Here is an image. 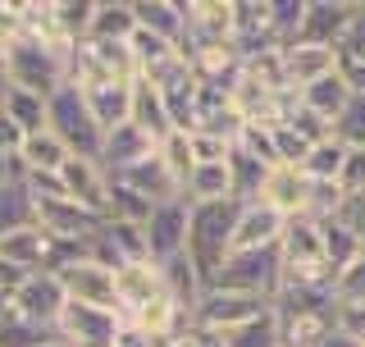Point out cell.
Listing matches in <instances>:
<instances>
[{
	"label": "cell",
	"mask_w": 365,
	"mask_h": 347,
	"mask_svg": "<svg viewBox=\"0 0 365 347\" xmlns=\"http://www.w3.org/2000/svg\"><path fill=\"white\" fill-rule=\"evenodd\" d=\"M46 347H64V343H60V338H55V343H46Z\"/></svg>",
	"instance_id": "9f6ffc18"
},
{
	"label": "cell",
	"mask_w": 365,
	"mask_h": 347,
	"mask_svg": "<svg viewBox=\"0 0 365 347\" xmlns=\"http://www.w3.org/2000/svg\"><path fill=\"white\" fill-rule=\"evenodd\" d=\"M347 151H351V146H342L338 137H324V142L311 146V156H306L302 174H306L311 183H338L342 165H347Z\"/></svg>",
	"instance_id": "d6a6232c"
},
{
	"label": "cell",
	"mask_w": 365,
	"mask_h": 347,
	"mask_svg": "<svg viewBox=\"0 0 365 347\" xmlns=\"http://www.w3.org/2000/svg\"><path fill=\"white\" fill-rule=\"evenodd\" d=\"M151 211L155 206L146 201L142 192H133L128 183H119L110 174V196H106V219H128V224H146L151 219Z\"/></svg>",
	"instance_id": "836d02e7"
},
{
	"label": "cell",
	"mask_w": 365,
	"mask_h": 347,
	"mask_svg": "<svg viewBox=\"0 0 365 347\" xmlns=\"http://www.w3.org/2000/svg\"><path fill=\"white\" fill-rule=\"evenodd\" d=\"M83 96L91 119L101 124V133L133 124V83H96V87H83Z\"/></svg>",
	"instance_id": "ffe728a7"
},
{
	"label": "cell",
	"mask_w": 365,
	"mask_h": 347,
	"mask_svg": "<svg viewBox=\"0 0 365 347\" xmlns=\"http://www.w3.org/2000/svg\"><path fill=\"white\" fill-rule=\"evenodd\" d=\"M119 183H128L133 192H142L151 206H165V201H178L182 196V183L174 178V169L160 160V151H151L146 160H137V165H128L123 174H114Z\"/></svg>",
	"instance_id": "2e32d148"
},
{
	"label": "cell",
	"mask_w": 365,
	"mask_h": 347,
	"mask_svg": "<svg viewBox=\"0 0 365 347\" xmlns=\"http://www.w3.org/2000/svg\"><path fill=\"white\" fill-rule=\"evenodd\" d=\"M60 283L68 293V302H87V306H106V311H119V270L101 261H73L60 270Z\"/></svg>",
	"instance_id": "9c48e42d"
},
{
	"label": "cell",
	"mask_w": 365,
	"mask_h": 347,
	"mask_svg": "<svg viewBox=\"0 0 365 347\" xmlns=\"http://www.w3.org/2000/svg\"><path fill=\"white\" fill-rule=\"evenodd\" d=\"M237 146H242L247 156H256L260 165L279 169V146H274V129H260V124H247L242 137H237Z\"/></svg>",
	"instance_id": "60d3db41"
},
{
	"label": "cell",
	"mask_w": 365,
	"mask_h": 347,
	"mask_svg": "<svg viewBox=\"0 0 365 347\" xmlns=\"http://www.w3.org/2000/svg\"><path fill=\"white\" fill-rule=\"evenodd\" d=\"M342 215L356 224V233H361V242H365V196H356V201H347L342 206Z\"/></svg>",
	"instance_id": "f907efd6"
},
{
	"label": "cell",
	"mask_w": 365,
	"mask_h": 347,
	"mask_svg": "<svg viewBox=\"0 0 365 347\" xmlns=\"http://www.w3.org/2000/svg\"><path fill=\"white\" fill-rule=\"evenodd\" d=\"M165 297V279H160V265L146 261V265H123L119 270V316L128 320L133 311L151 306Z\"/></svg>",
	"instance_id": "d6986e66"
},
{
	"label": "cell",
	"mask_w": 365,
	"mask_h": 347,
	"mask_svg": "<svg viewBox=\"0 0 365 347\" xmlns=\"http://www.w3.org/2000/svg\"><path fill=\"white\" fill-rule=\"evenodd\" d=\"M187 219H192V201L178 196V201L155 206L151 219H146V247H151V261L165 265L187 251Z\"/></svg>",
	"instance_id": "7c38bea8"
},
{
	"label": "cell",
	"mask_w": 365,
	"mask_h": 347,
	"mask_svg": "<svg viewBox=\"0 0 365 347\" xmlns=\"http://www.w3.org/2000/svg\"><path fill=\"white\" fill-rule=\"evenodd\" d=\"M338 329L351 338H365V306H338Z\"/></svg>",
	"instance_id": "c3c4849f"
},
{
	"label": "cell",
	"mask_w": 365,
	"mask_h": 347,
	"mask_svg": "<svg viewBox=\"0 0 365 347\" xmlns=\"http://www.w3.org/2000/svg\"><path fill=\"white\" fill-rule=\"evenodd\" d=\"M91 14H96V0H55V23H60L68 46H83L91 32Z\"/></svg>",
	"instance_id": "e575fe53"
},
{
	"label": "cell",
	"mask_w": 365,
	"mask_h": 347,
	"mask_svg": "<svg viewBox=\"0 0 365 347\" xmlns=\"http://www.w3.org/2000/svg\"><path fill=\"white\" fill-rule=\"evenodd\" d=\"M338 55L365 60V0H361V9H356V19H351V28H347V37H342V46H338Z\"/></svg>",
	"instance_id": "7dc6e473"
},
{
	"label": "cell",
	"mask_w": 365,
	"mask_h": 347,
	"mask_svg": "<svg viewBox=\"0 0 365 347\" xmlns=\"http://www.w3.org/2000/svg\"><path fill=\"white\" fill-rule=\"evenodd\" d=\"M274 146H279V165H306V156H311V142L306 137H297L288 124H274Z\"/></svg>",
	"instance_id": "7bdbcfd3"
},
{
	"label": "cell",
	"mask_w": 365,
	"mask_h": 347,
	"mask_svg": "<svg viewBox=\"0 0 365 347\" xmlns=\"http://www.w3.org/2000/svg\"><path fill=\"white\" fill-rule=\"evenodd\" d=\"M182 196H187L192 206L201 201H233V174H228V160H220V165H197L187 178V188H182Z\"/></svg>",
	"instance_id": "f546056e"
},
{
	"label": "cell",
	"mask_w": 365,
	"mask_h": 347,
	"mask_svg": "<svg viewBox=\"0 0 365 347\" xmlns=\"http://www.w3.org/2000/svg\"><path fill=\"white\" fill-rule=\"evenodd\" d=\"M60 178H64V192L73 196L78 206H87V211H96V215H106L110 174L101 169V160H83V156H73V160H68V165L60 169Z\"/></svg>",
	"instance_id": "e0dca14e"
},
{
	"label": "cell",
	"mask_w": 365,
	"mask_h": 347,
	"mask_svg": "<svg viewBox=\"0 0 365 347\" xmlns=\"http://www.w3.org/2000/svg\"><path fill=\"white\" fill-rule=\"evenodd\" d=\"M228 347H283V329H279V316L274 311H265V316H256L251 325L224 333Z\"/></svg>",
	"instance_id": "d590c367"
},
{
	"label": "cell",
	"mask_w": 365,
	"mask_h": 347,
	"mask_svg": "<svg viewBox=\"0 0 365 347\" xmlns=\"http://www.w3.org/2000/svg\"><path fill=\"white\" fill-rule=\"evenodd\" d=\"M123 333V316L106 306H87V302H68L60 325H55V338L64 347H119Z\"/></svg>",
	"instance_id": "8992f818"
},
{
	"label": "cell",
	"mask_w": 365,
	"mask_h": 347,
	"mask_svg": "<svg viewBox=\"0 0 365 347\" xmlns=\"http://www.w3.org/2000/svg\"><path fill=\"white\" fill-rule=\"evenodd\" d=\"M260 201L274 206L283 219H302L306 206H311V178L297 165H279V169H269L265 188H260Z\"/></svg>",
	"instance_id": "9a60e30c"
},
{
	"label": "cell",
	"mask_w": 365,
	"mask_h": 347,
	"mask_svg": "<svg viewBox=\"0 0 365 347\" xmlns=\"http://www.w3.org/2000/svg\"><path fill=\"white\" fill-rule=\"evenodd\" d=\"M228 174H233V201H260V188H265V178H269V165H260L256 156H247L242 146H233L228 151Z\"/></svg>",
	"instance_id": "1f68e13d"
},
{
	"label": "cell",
	"mask_w": 365,
	"mask_h": 347,
	"mask_svg": "<svg viewBox=\"0 0 365 347\" xmlns=\"http://www.w3.org/2000/svg\"><path fill=\"white\" fill-rule=\"evenodd\" d=\"M9 87H14V83H9V74H5V64H0V101H5V91Z\"/></svg>",
	"instance_id": "11a10c76"
},
{
	"label": "cell",
	"mask_w": 365,
	"mask_h": 347,
	"mask_svg": "<svg viewBox=\"0 0 365 347\" xmlns=\"http://www.w3.org/2000/svg\"><path fill=\"white\" fill-rule=\"evenodd\" d=\"M46 114H51V133L60 137L73 156L83 160H101V146H106V133H101V124L91 119L87 110V96L78 83H64L55 91L51 101H46Z\"/></svg>",
	"instance_id": "277c9868"
},
{
	"label": "cell",
	"mask_w": 365,
	"mask_h": 347,
	"mask_svg": "<svg viewBox=\"0 0 365 347\" xmlns=\"http://www.w3.org/2000/svg\"><path fill=\"white\" fill-rule=\"evenodd\" d=\"M23 279H28V270H19V265L0 261V316H5V311L14 306V297H19V288H23Z\"/></svg>",
	"instance_id": "bcb514c9"
},
{
	"label": "cell",
	"mask_w": 365,
	"mask_h": 347,
	"mask_svg": "<svg viewBox=\"0 0 365 347\" xmlns=\"http://www.w3.org/2000/svg\"><path fill=\"white\" fill-rule=\"evenodd\" d=\"M283 124H288V129H292L297 137H306L311 146H315V142H324V137H334V124H324L319 114H311V110L302 106V101H292V106H288Z\"/></svg>",
	"instance_id": "ab89813d"
},
{
	"label": "cell",
	"mask_w": 365,
	"mask_h": 347,
	"mask_svg": "<svg viewBox=\"0 0 365 347\" xmlns=\"http://www.w3.org/2000/svg\"><path fill=\"white\" fill-rule=\"evenodd\" d=\"M51 256H55V238L46 233L41 224L19 228V233H5V238H0V261L19 265V270H28V274L51 270ZM51 274H55V270H51Z\"/></svg>",
	"instance_id": "ac0fdd59"
},
{
	"label": "cell",
	"mask_w": 365,
	"mask_h": 347,
	"mask_svg": "<svg viewBox=\"0 0 365 347\" xmlns=\"http://www.w3.org/2000/svg\"><path fill=\"white\" fill-rule=\"evenodd\" d=\"M274 5V28H279V41L288 46L302 28V14H306V0H269Z\"/></svg>",
	"instance_id": "ee69618b"
},
{
	"label": "cell",
	"mask_w": 365,
	"mask_h": 347,
	"mask_svg": "<svg viewBox=\"0 0 365 347\" xmlns=\"http://www.w3.org/2000/svg\"><path fill=\"white\" fill-rule=\"evenodd\" d=\"M64 306H68V293H64L60 274L37 270V274H28V279H23V288H19V297H14V306H9V311L55 333V325H60V316H64Z\"/></svg>",
	"instance_id": "30bf717a"
},
{
	"label": "cell",
	"mask_w": 365,
	"mask_h": 347,
	"mask_svg": "<svg viewBox=\"0 0 365 347\" xmlns=\"http://www.w3.org/2000/svg\"><path fill=\"white\" fill-rule=\"evenodd\" d=\"M334 297H338V306H365V256L334 279Z\"/></svg>",
	"instance_id": "b9f144b4"
},
{
	"label": "cell",
	"mask_w": 365,
	"mask_h": 347,
	"mask_svg": "<svg viewBox=\"0 0 365 347\" xmlns=\"http://www.w3.org/2000/svg\"><path fill=\"white\" fill-rule=\"evenodd\" d=\"M169 347H197V338H192V333H178V338L169 343Z\"/></svg>",
	"instance_id": "db71d44e"
},
{
	"label": "cell",
	"mask_w": 365,
	"mask_h": 347,
	"mask_svg": "<svg viewBox=\"0 0 365 347\" xmlns=\"http://www.w3.org/2000/svg\"><path fill=\"white\" fill-rule=\"evenodd\" d=\"M210 288H228V293H247V297H265L274 302L283 288V251L279 247H260V251H233L224 261V270L215 274Z\"/></svg>",
	"instance_id": "5b68a950"
},
{
	"label": "cell",
	"mask_w": 365,
	"mask_h": 347,
	"mask_svg": "<svg viewBox=\"0 0 365 347\" xmlns=\"http://www.w3.org/2000/svg\"><path fill=\"white\" fill-rule=\"evenodd\" d=\"M133 124L142 129L151 142L160 146L169 133H178L174 129V119H169V106H165V91L160 87H151L146 78H137L133 83Z\"/></svg>",
	"instance_id": "7402d4cb"
},
{
	"label": "cell",
	"mask_w": 365,
	"mask_h": 347,
	"mask_svg": "<svg viewBox=\"0 0 365 347\" xmlns=\"http://www.w3.org/2000/svg\"><path fill=\"white\" fill-rule=\"evenodd\" d=\"M9 160H14V156H0V188L9 183Z\"/></svg>",
	"instance_id": "f5cc1de1"
},
{
	"label": "cell",
	"mask_w": 365,
	"mask_h": 347,
	"mask_svg": "<svg viewBox=\"0 0 365 347\" xmlns=\"http://www.w3.org/2000/svg\"><path fill=\"white\" fill-rule=\"evenodd\" d=\"M160 279H165V293L174 297V302H178L182 311H187V320L197 316V306H201V297H205V288H210V283L201 279V270L192 265V256H187V251L160 265Z\"/></svg>",
	"instance_id": "cb8c5ba5"
},
{
	"label": "cell",
	"mask_w": 365,
	"mask_h": 347,
	"mask_svg": "<svg viewBox=\"0 0 365 347\" xmlns=\"http://www.w3.org/2000/svg\"><path fill=\"white\" fill-rule=\"evenodd\" d=\"M0 114H5L9 124H19L23 137L28 133H41L51 129V114H46V96H37V91H23V87H9L5 101H0Z\"/></svg>",
	"instance_id": "f1b7e54d"
},
{
	"label": "cell",
	"mask_w": 365,
	"mask_h": 347,
	"mask_svg": "<svg viewBox=\"0 0 365 347\" xmlns=\"http://www.w3.org/2000/svg\"><path fill=\"white\" fill-rule=\"evenodd\" d=\"M356 343H361V347H365V338H356Z\"/></svg>",
	"instance_id": "6f0895ef"
},
{
	"label": "cell",
	"mask_w": 365,
	"mask_h": 347,
	"mask_svg": "<svg viewBox=\"0 0 365 347\" xmlns=\"http://www.w3.org/2000/svg\"><path fill=\"white\" fill-rule=\"evenodd\" d=\"M237 215H242V201H201V206H192V219H187V256L201 270L205 283H215V274H220L224 261L233 256Z\"/></svg>",
	"instance_id": "6da1fadb"
},
{
	"label": "cell",
	"mask_w": 365,
	"mask_h": 347,
	"mask_svg": "<svg viewBox=\"0 0 365 347\" xmlns=\"http://www.w3.org/2000/svg\"><path fill=\"white\" fill-rule=\"evenodd\" d=\"M265 311H274V302H265V297H247V293H228V288H205L197 316H192V325L201 329H220V333H233L251 325L256 316H265Z\"/></svg>",
	"instance_id": "52a82bcc"
},
{
	"label": "cell",
	"mask_w": 365,
	"mask_h": 347,
	"mask_svg": "<svg viewBox=\"0 0 365 347\" xmlns=\"http://www.w3.org/2000/svg\"><path fill=\"white\" fill-rule=\"evenodd\" d=\"M160 160H165L169 169H174V178L187 188V178H192V169H197V151H192V133H169L165 142L155 146Z\"/></svg>",
	"instance_id": "74e56055"
},
{
	"label": "cell",
	"mask_w": 365,
	"mask_h": 347,
	"mask_svg": "<svg viewBox=\"0 0 365 347\" xmlns=\"http://www.w3.org/2000/svg\"><path fill=\"white\" fill-rule=\"evenodd\" d=\"M187 9V37L182 51H215V46H233V0H182Z\"/></svg>",
	"instance_id": "ba28073f"
},
{
	"label": "cell",
	"mask_w": 365,
	"mask_h": 347,
	"mask_svg": "<svg viewBox=\"0 0 365 347\" xmlns=\"http://www.w3.org/2000/svg\"><path fill=\"white\" fill-rule=\"evenodd\" d=\"M338 192L347 196V201L365 196V151H347V165L338 174Z\"/></svg>",
	"instance_id": "f6af8a7d"
},
{
	"label": "cell",
	"mask_w": 365,
	"mask_h": 347,
	"mask_svg": "<svg viewBox=\"0 0 365 347\" xmlns=\"http://www.w3.org/2000/svg\"><path fill=\"white\" fill-rule=\"evenodd\" d=\"M19 146H23V129L0 114V156H19Z\"/></svg>",
	"instance_id": "681fc988"
},
{
	"label": "cell",
	"mask_w": 365,
	"mask_h": 347,
	"mask_svg": "<svg viewBox=\"0 0 365 347\" xmlns=\"http://www.w3.org/2000/svg\"><path fill=\"white\" fill-rule=\"evenodd\" d=\"M334 137L342 146H351V151H365V96H351V106L334 124Z\"/></svg>",
	"instance_id": "f35d334b"
},
{
	"label": "cell",
	"mask_w": 365,
	"mask_h": 347,
	"mask_svg": "<svg viewBox=\"0 0 365 347\" xmlns=\"http://www.w3.org/2000/svg\"><path fill=\"white\" fill-rule=\"evenodd\" d=\"M46 343H55L51 329L32 325V320L14 316V311H5V316H0V347H46Z\"/></svg>",
	"instance_id": "8d00e7d4"
},
{
	"label": "cell",
	"mask_w": 365,
	"mask_h": 347,
	"mask_svg": "<svg viewBox=\"0 0 365 347\" xmlns=\"http://www.w3.org/2000/svg\"><path fill=\"white\" fill-rule=\"evenodd\" d=\"M68 60H73V46H46V41H32V37H19L5 55V74L9 83L23 87V91H37V96L51 101L55 91L68 83Z\"/></svg>",
	"instance_id": "3957f363"
},
{
	"label": "cell",
	"mask_w": 365,
	"mask_h": 347,
	"mask_svg": "<svg viewBox=\"0 0 365 347\" xmlns=\"http://www.w3.org/2000/svg\"><path fill=\"white\" fill-rule=\"evenodd\" d=\"M279 251H283V288H334L338 274L324 256L319 219H288V233H283Z\"/></svg>",
	"instance_id": "7a4b0ae2"
},
{
	"label": "cell",
	"mask_w": 365,
	"mask_h": 347,
	"mask_svg": "<svg viewBox=\"0 0 365 347\" xmlns=\"http://www.w3.org/2000/svg\"><path fill=\"white\" fill-rule=\"evenodd\" d=\"M137 37V14L133 0H96L87 41H133Z\"/></svg>",
	"instance_id": "4316f807"
},
{
	"label": "cell",
	"mask_w": 365,
	"mask_h": 347,
	"mask_svg": "<svg viewBox=\"0 0 365 347\" xmlns=\"http://www.w3.org/2000/svg\"><path fill=\"white\" fill-rule=\"evenodd\" d=\"M133 14H137V28L142 32H155V37L182 46L187 37V9L182 0H133Z\"/></svg>",
	"instance_id": "603a6c76"
},
{
	"label": "cell",
	"mask_w": 365,
	"mask_h": 347,
	"mask_svg": "<svg viewBox=\"0 0 365 347\" xmlns=\"http://www.w3.org/2000/svg\"><path fill=\"white\" fill-rule=\"evenodd\" d=\"M32 224H37V196L28 192V183H5L0 188V238Z\"/></svg>",
	"instance_id": "4dcf8cb0"
},
{
	"label": "cell",
	"mask_w": 365,
	"mask_h": 347,
	"mask_svg": "<svg viewBox=\"0 0 365 347\" xmlns=\"http://www.w3.org/2000/svg\"><path fill=\"white\" fill-rule=\"evenodd\" d=\"M151 151H155V142L137 129V124H119V129L106 133V146H101V169H106V174H123L128 165L146 160Z\"/></svg>",
	"instance_id": "44dd1931"
},
{
	"label": "cell",
	"mask_w": 365,
	"mask_h": 347,
	"mask_svg": "<svg viewBox=\"0 0 365 347\" xmlns=\"http://www.w3.org/2000/svg\"><path fill=\"white\" fill-rule=\"evenodd\" d=\"M283 78H288V87H292V96L302 87H311L319 83V78H329V74H338V51H329V46H306V41H288L283 46Z\"/></svg>",
	"instance_id": "4fadbf2b"
},
{
	"label": "cell",
	"mask_w": 365,
	"mask_h": 347,
	"mask_svg": "<svg viewBox=\"0 0 365 347\" xmlns=\"http://www.w3.org/2000/svg\"><path fill=\"white\" fill-rule=\"evenodd\" d=\"M319 233H324V256H329V265H334V274H342L347 265H356L365 256V242H361L356 224H351L347 215L319 219Z\"/></svg>",
	"instance_id": "484cf974"
},
{
	"label": "cell",
	"mask_w": 365,
	"mask_h": 347,
	"mask_svg": "<svg viewBox=\"0 0 365 347\" xmlns=\"http://www.w3.org/2000/svg\"><path fill=\"white\" fill-rule=\"evenodd\" d=\"M19 160L28 165V174H60L68 160H73V151H68V146L51 129H41V133H28V137H23Z\"/></svg>",
	"instance_id": "83f0119b"
},
{
	"label": "cell",
	"mask_w": 365,
	"mask_h": 347,
	"mask_svg": "<svg viewBox=\"0 0 365 347\" xmlns=\"http://www.w3.org/2000/svg\"><path fill=\"white\" fill-rule=\"evenodd\" d=\"M356 9H361V0H306L302 28H297L292 41L338 51L342 37H347V28H351V19H356Z\"/></svg>",
	"instance_id": "8fae6325"
},
{
	"label": "cell",
	"mask_w": 365,
	"mask_h": 347,
	"mask_svg": "<svg viewBox=\"0 0 365 347\" xmlns=\"http://www.w3.org/2000/svg\"><path fill=\"white\" fill-rule=\"evenodd\" d=\"M315 347H361V343L351 338V333H342V329H334V333H329L324 343H315Z\"/></svg>",
	"instance_id": "816d5d0a"
},
{
	"label": "cell",
	"mask_w": 365,
	"mask_h": 347,
	"mask_svg": "<svg viewBox=\"0 0 365 347\" xmlns=\"http://www.w3.org/2000/svg\"><path fill=\"white\" fill-rule=\"evenodd\" d=\"M351 96H356V91L347 87V78H342V74H329V78H319V83L297 91V101H302L311 114H319L324 124H338L342 110L351 106Z\"/></svg>",
	"instance_id": "d4e9b609"
},
{
	"label": "cell",
	"mask_w": 365,
	"mask_h": 347,
	"mask_svg": "<svg viewBox=\"0 0 365 347\" xmlns=\"http://www.w3.org/2000/svg\"><path fill=\"white\" fill-rule=\"evenodd\" d=\"M283 233H288V219H283L274 206L251 201L237 215V233H233V251H260V247H279Z\"/></svg>",
	"instance_id": "5bb4252c"
}]
</instances>
